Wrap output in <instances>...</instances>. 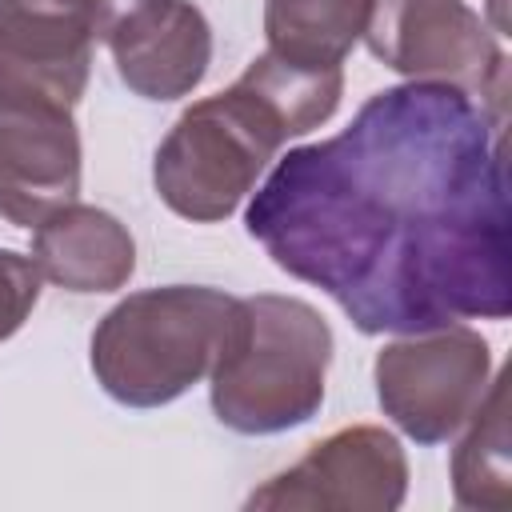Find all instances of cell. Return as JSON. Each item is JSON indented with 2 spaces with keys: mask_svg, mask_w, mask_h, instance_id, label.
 <instances>
[{
  "mask_svg": "<svg viewBox=\"0 0 512 512\" xmlns=\"http://www.w3.org/2000/svg\"><path fill=\"white\" fill-rule=\"evenodd\" d=\"M408 496V456L388 428L352 424L316 440L292 468L268 476L244 508L396 512Z\"/></svg>",
  "mask_w": 512,
  "mask_h": 512,
  "instance_id": "cell-7",
  "label": "cell"
},
{
  "mask_svg": "<svg viewBox=\"0 0 512 512\" xmlns=\"http://www.w3.org/2000/svg\"><path fill=\"white\" fill-rule=\"evenodd\" d=\"M284 144L288 132L276 112L236 80L176 116L152 156L156 196L192 224H220L256 192Z\"/></svg>",
  "mask_w": 512,
  "mask_h": 512,
  "instance_id": "cell-4",
  "label": "cell"
},
{
  "mask_svg": "<svg viewBox=\"0 0 512 512\" xmlns=\"http://www.w3.org/2000/svg\"><path fill=\"white\" fill-rule=\"evenodd\" d=\"M500 120L452 84L384 88L340 136L280 156L244 228L364 336L504 320L512 212Z\"/></svg>",
  "mask_w": 512,
  "mask_h": 512,
  "instance_id": "cell-1",
  "label": "cell"
},
{
  "mask_svg": "<svg viewBox=\"0 0 512 512\" xmlns=\"http://www.w3.org/2000/svg\"><path fill=\"white\" fill-rule=\"evenodd\" d=\"M452 448V500L472 512L512 508V448H508V376H492L472 420Z\"/></svg>",
  "mask_w": 512,
  "mask_h": 512,
  "instance_id": "cell-12",
  "label": "cell"
},
{
  "mask_svg": "<svg viewBox=\"0 0 512 512\" xmlns=\"http://www.w3.org/2000/svg\"><path fill=\"white\" fill-rule=\"evenodd\" d=\"M328 364L332 328L308 300L280 292L244 296L208 372L212 412L240 436L300 428L324 404Z\"/></svg>",
  "mask_w": 512,
  "mask_h": 512,
  "instance_id": "cell-2",
  "label": "cell"
},
{
  "mask_svg": "<svg viewBox=\"0 0 512 512\" xmlns=\"http://www.w3.org/2000/svg\"><path fill=\"white\" fill-rule=\"evenodd\" d=\"M84 0H0V84L80 104L92 72Z\"/></svg>",
  "mask_w": 512,
  "mask_h": 512,
  "instance_id": "cell-9",
  "label": "cell"
},
{
  "mask_svg": "<svg viewBox=\"0 0 512 512\" xmlns=\"http://www.w3.org/2000/svg\"><path fill=\"white\" fill-rule=\"evenodd\" d=\"M364 44L404 80L452 84L504 116L508 60L468 0H372Z\"/></svg>",
  "mask_w": 512,
  "mask_h": 512,
  "instance_id": "cell-6",
  "label": "cell"
},
{
  "mask_svg": "<svg viewBox=\"0 0 512 512\" xmlns=\"http://www.w3.org/2000/svg\"><path fill=\"white\" fill-rule=\"evenodd\" d=\"M372 16V0H264L268 52L304 68H340Z\"/></svg>",
  "mask_w": 512,
  "mask_h": 512,
  "instance_id": "cell-13",
  "label": "cell"
},
{
  "mask_svg": "<svg viewBox=\"0 0 512 512\" xmlns=\"http://www.w3.org/2000/svg\"><path fill=\"white\" fill-rule=\"evenodd\" d=\"M80 128L72 108L0 84V220L36 228L80 196Z\"/></svg>",
  "mask_w": 512,
  "mask_h": 512,
  "instance_id": "cell-8",
  "label": "cell"
},
{
  "mask_svg": "<svg viewBox=\"0 0 512 512\" xmlns=\"http://www.w3.org/2000/svg\"><path fill=\"white\" fill-rule=\"evenodd\" d=\"M32 264L76 296L116 292L136 272V240L112 212L72 200L32 228Z\"/></svg>",
  "mask_w": 512,
  "mask_h": 512,
  "instance_id": "cell-11",
  "label": "cell"
},
{
  "mask_svg": "<svg viewBox=\"0 0 512 512\" xmlns=\"http://www.w3.org/2000/svg\"><path fill=\"white\" fill-rule=\"evenodd\" d=\"M236 80L248 84L276 112L288 140L308 136L324 120H332V112L340 108V96H344V68H304L292 60H280L268 48L260 56H252V64Z\"/></svg>",
  "mask_w": 512,
  "mask_h": 512,
  "instance_id": "cell-14",
  "label": "cell"
},
{
  "mask_svg": "<svg viewBox=\"0 0 512 512\" xmlns=\"http://www.w3.org/2000/svg\"><path fill=\"white\" fill-rule=\"evenodd\" d=\"M88 4V24H92V40L108 44V36L116 28H124L132 16H140L148 4L156 0H84Z\"/></svg>",
  "mask_w": 512,
  "mask_h": 512,
  "instance_id": "cell-16",
  "label": "cell"
},
{
  "mask_svg": "<svg viewBox=\"0 0 512 512\" xmlns=\"http://www.w3.org/2000/svg\"><path fill=\"white\" fill-rule=\"evenodd\" d=\"M108 52L132 96L180 100L208 76L212 24L192 0H156L108 36Z\"/></svg>",
  "mask_w": 512,
  "mask_h": 512,
  "instance_id": "cell-10",
  "label": "cell"
},
{
  "mask_svg": "<svg viewBox=\"0 0 512 512\" xmlns=\"http://www.w3.org/2000/svg\"><path fill=\"white\" fill-rule=\"evenodd\" d=\"M372 384L384 416L416 444L460 436L492 384V348L468 324L408 332L376 352Z\"/></svg>",
  "mask_w": 512,
  "mask_h": 512,
  "instance_id": "cell-5",
  "label": "cell"
},
{
  "mask_svg": "<svg viewBox=\"0 0 512 512\" xmlns=\"http://www.w3.org/2000/svg\"><path fill=\"white\" fill-rule=\"evenodd\" d=\"M40 268L32 256H20L12 248H0V344L24 328L40 300Z\"/></svg>",
  "mask_w": 512,
  "mask_h": 512,
  "instance_id": "cell-15",
  "label": "cell"
},
{
  "mask_svg": "<svg viewBox=\"0 0 512 512\" xmlns=\"http://www.w3.org/2000/svg\"><path fill=\"white\" fill-rule=\"evenodd\" d=\"M236 296L208 284H164L124 296L100 316L88 364L124 408H164L200 384L228 336Z\"/></svg>",
  "mask_w": 512,
  "mask_h": 512,
  "instance_id": "cell-3",
  "label": "cell"
}]
</instances>
